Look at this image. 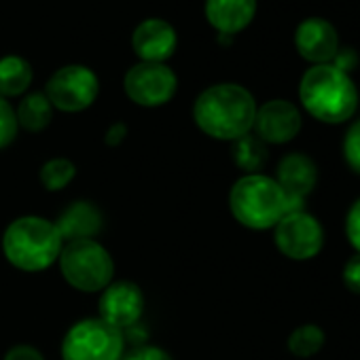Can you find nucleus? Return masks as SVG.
<instances>
[{
    "label": "nucleus",
    "instance_id": "f257e3e1",
    "mask_svg": "<svg viewBox=\"0 0 360 360\" xmlns=\"http://www.w3.org/2000/svg\"><path fill=\"white\" fill-rule=\"evenodd\" d=\"M257 102L252 94L236 83L212 85L202 91L193 106L198 127L217 140H238L255 125Z\"/></svg>",
    "mask_w": 360,
    "mask_h": 360
},
{
    "label": "nucleus",
    "instance_id": "f03ea898",
    "mask_svg": "<svg viewBox=\"0 0 360 360\" xmlns=\"http://www.w3.org/2000/svg\"><path fill=\"white\" fill-rule=\"evenodd\" d=\"M303 108L322 123H343L358 106V91L347 72L333 64L311 66L299 85Z\"/></svg>",
    "mask_w": 360,
    "mask_h": 360
},
{
    "label": "nucleus",
    "instance_id": "7ed1b4c3",
    "mask_svg": "<svg viewBox=\"0 0 360 360\" xmlns=\"http://www.w3.org/2000/svg\"><path fill=\"white\" fill-rule=\"evenodd\" d=\"M64 248L56 223L43 217H20L3 233V252L7 261L28 274L49 269Z\"/></svg>",
    "mask_w": 360,
    "mask_h": 360
},
{
    "label": "nucleus",
    "instance_id": "20e7f679",
    "mask_svg": "<svg viewBox=\"0 0 360 360\" xmlns=\"http://www.w3.org/2000/svg\"><path fill=\"white\" fill-rule=\"evenodd\" d=\"M229 208L240 225L265 231L274 229L286 214V195L276 178L265 174H246L231 187Z\"/></svg>",
    "mask_w": 360,
    "mask_h": 360
},
{
    "label": "nucleus",
    "instance_id": "39448f33",
    "mask_svg": "<svg viewBox=\"0 0 360 360\" xmlns=\"http://www.w3.org/2000/svg\"><path fill=\"white\" fill-rule=\"evenodd\" d=\"M58 263L64 280L81 292H100L115 276L110 252L96 240L66 242Z\"/></svg>",
    "mask_w": 360,
    "mask_h": 360
},
{
    "label": "nucleus",
    "instance_id": "423d86ee",
    "mask_svg": "<svg viewBox=\"0 0 360 360\" xmlns=\"http://www.w3.org/2000/svg\"><path fill=\"white\" fill-rule=\"evenodd\" d=\"M123 335L102 318H85L68 328L62 360H121Z\"/></svg>",
    "mask_w": 360,
    "mask_h": 360
},
{
    "label": "nucleus",
    "instance_id": "0eeeda50",
    "mask_svg": "<svg viewBox=\"0 0 360 360\" xmlns=\"http://www.w3.org/2000/svg\"><path fill=\"white\" fill-rule=\"evenodd\" d=\"M100 91V83L94 70L87 66L70 64L53 72L47 81L45 96L53 108L64 112H79L89 108Z\"/></svg>",
    "mask_w": 360,
    "mask_h": 360
},
{
    "label": "nucleus",
    "instance_id": "6e6552de",
    "mask_svg": "<svg viewBox=\"0 0 360 360\" xmlns=\"http://www.w3.org/2000/svg\"><path fill=\"white\" fill-rule=\"evenodd\" d=\"M274 242L284 257L292 261H309L322 250L324 231L318 219L305 210L286 212L274 227Z\"/></svg>",
    "mask_w": 360,
    "mask_h": 360
},
{
    "label": "nucleus",
    "instance_id": "1a4fd4ad",
    "mask_svg": "<svg viewBox=\"0 0 360 360\" xmlns=\"http://www.w3.org/2000/svg\"><path fill=\"white\" fill-rule=\"evenodd\" d=\"M125 94L138 106H161L176 94L178 79L174 70L159 62H138L125 75Z\"/></svg>",
    "mask_w": 360,
    "mask_h": 360
},
{
    "label": "nucleus",
    "instance_id": "9d476101",
    "mask_svg": "<svg viewBox=\"0 0 360 360\" xmlns=\"http://www.w3.org/2000/svg\"><path fill=\"white\" fill-rule=\"evenodd\" d=\"M318 180V167L311 157L303 153H288L278 163L276 183L286 195V212L303 210L307 195L314 191Z\"/></svg>",
    "mask_w": 360,
    "mask_h": 360
},
{
    "label": "nucleus",
    "instance_id": "9b49d317",
    "mask_svg": "<svg viewBox=\"0 0 360 360\" xmlns=\"http://www.w3.org/2000/svg\"><path fill=\"white\" fill-rule=\"evenodd\" d=\"M144 314V295L138 284L129 280L110 282L100 295V316L115 328H129L138 324Z\"/></svg>",
    "mask_w": 360,
    "mask_h": 360
},
{
    "label": "nucleus",
    "instance_id": "f8f14e48",
    "mask_svg": "<svg viewBox=\"0 0 360 360\" xmlns=\"http://www.w3.org/2000/svg\"><path fill=\"white\" fill-rule=\"evenodd\" d=\"M255 136L265 144H286L301 131V112L288 100H271L257 108Z\"/></svg>",
    "mask_w": 360,
    "mask_h": 360
},
{
    "label": "nucleus",
    "instance_id": "ddd939ff",
    "mask_svg": "<svg viewBox=\"0 0 360 360\" xmlns=\"http://www.w3.org/2000/svg\"><path fill=\"white\" fill-rule=\"evenodd\" d=\"M295 47L299 56L314 66L328 64L339 51V37L333 24L320 18H309L299 24L295 32Z\"/></svg>",
    "mask_w": 360,
    "mask_h": 360
},
{
    "label": "nucleus",
    "instance_id": "4468645a",
    "mask_svg": "<svg viewBox=\"0 0 360 360\" xmlns=\"http://www.w3.org/2000/svg\"><path fill=\"white\" fill-rule=\"evenodd\" d=\"M176 30L163 20H146L131 34L134 53L142 62H159L163 64L176 51Z\"/></svg>",
    "mask_w": 360,
    "mask_h": 360
},
{
    "label": "nucleus",
    "instance_id": "2eb2a0df",
    "mask_svg": "<svg viewBox=\"0 0 360 360\" xmlns=\"http://www.w3.org/2000/svg\"><path fill=\"white\" fill-rule=\"evenodd\" d=\"M257 13V0H206V20L219 34L242 32Z\"/></svg>",
    "mask_w": 360,
    "mask_h": 360
},
{
    "label": "nucleus",
    "instance_id": "dca6fc26",
    "mask_svg": "<svg viewBox=\"0 0 360 360\" xmlns=\"http://www.w3.org/2000/svg\"><path fill=\"white\" fill-rule=\"evenodd\" d=\"M102 223V212L91 202H75L60 214L56 227L66 244L77 240H94L100 233Z\"/></svg>",
    "mask_w": 360,
    "mask_h": 360
},
{
    "label": "nucleus",
    "instance_id": "f3484780",
    "mask_svg": "<svg viewBox=\"0 0 360 360\" xmlns=\"http://www.w3.org/2000/svg\"><path fill=\"white\" fill-rule=\"evenodd\" d=\"M32 83V66L20 56H7L0 60V96H22Z\"/></svg>",
    "mask_w": 360,
    "mask_h": 360
},
{
    "label": "nucleus",
    "instance_id": "a211bd4d",
    "mask_svg": "<svg viewBox=\"0 0 360 360\" xmlns=\"http://www.w3.org/2000/svg\"><path fill=\"white\" fill-rule=\"evenodd\" d=\"M15 117L18 125H22L26 131H43L53 119V106L45 94H28L20 102Z\"/></svg>",
    "mask_w": 360,
    "mask_h": 360
},
{
    "label": "nucleus",
    "instance_id": "6ab92c4d",
    "mask_svg": "<svg viewBox=\"0 0 360 360\" xmlns=\"http://www.w3.org/2000/svg\"><path fill=\"white\" fill-rule=\"evenodd\" d=\"M231 157L240 169H244L248 174H259V169L267 161V144L259 136L246 134V136L233 140Z\"/></svg>",
    "mask_w": 360,
    "mask_h": 360
},
{
    "label": "nucleus",
    "instance_id": "aec40b11",
    "mask_svg": "<svg viewBox=\"0 0 360 360\" xmlns=\"http://www.w3.org/2000/svg\"><path fill=\"white\" fill-rule=\"evenodd\" d=\"M326 341L324 330L318 324H301L288 337V349L297 358H311L322 349Z\"/></svg>",
    "mask_w": 360,
    "mask_h": 360
},
{
    "label": "nucleus",
    "instance_id": "412c9836",
    "mask_svg": "<svg viewBox=\"0 0 360 360\" xmlns=\"http://www.w3.org/2000/svg\"><path fill=\"white\" fill-rule=\"evenodd\" d=\"M77 174V167L70 159L66 157H53L43 163L41 167V183L47 191H62L72 183V178Z\"/></svg>",
    "mask_w": 360,
    "mask_h": 360
},
{
    "label": "nucleus",
    "instance_id": "4be33fe9",
    "mask_svg": "<svg viewBox=\"0 0 360 360\" xmlns=\"http://www.w3.org/2000/svg\"><path fill=\"white\" fill-rule=\"evenodd\" d=\"M18 117L7 98L0 96V148L9 146L18 136Z\"/></svg>",
    "mask_w": 360,
    "mask_h": 360
},
{
    "label": "nucleus",
    "instance_id": "5701e85b",
    "mask_svg": "<svg viewBox=\"0 0 360 360\" xmlns=\"http://www.w3.org/2000/svg\"><path fill=\"white\" fill-rule=\"evenodd\" d=\"M343 159L345 163L360 174V121L352 123L343 138Z\"/></svg>",
    "mask_w": 360,
    "mask_h": 360
},
{
    "label": "nucleus",
    "instance_id": "b1692460",
    "mask_svg": "<svg viewBox=\"0 0 360 360\" xmlns=\"http://www.w3.org/2000/svg\"><path fill=\"white\" fill-rule=\"evenodd\" d=\"M345 236L349 244L356 248V255H360V200L354 202L345 217Z\"/></svg>",
    "mask_w": 360,
    "mask_h": 360
},
{
    "label": "nucleus",
    "instance_id": "393cba45",
    "mask_svg": "<svg viewBox=\"0 0 360 360\" xmlns=\"http://www.w3.org/2000/svg\"><path fill=\"white\" fill-rule=\"evenodd\" d=\"M343 284L349 292L360 295V255H354L343 265Z\"/></svg>",
    "mask_w": 360,
    "mask_h": 360
},
{
    "label": "nucleus",
    "instance_id": "a878e982",
    "mask_svg": "<svg viewBox=\"0 0 360 360\" xmlns=\"http://www.w3.org/2000/svg\"><path fill=\"white\" fill-rule=\"evenodd\" d=\"M121 360H174L165 349L161 347H155V345H142V347H136L131 349L125 358Z\"/></svg>",
    "mask_w": 360,
    "mask_h": 360
},
{
    "label": "nucleus",
    "instance_id": "bb28decb",
    "mask_svg": "<svg viewBox=\"0 0 360 360\" xmlns=\"http://www.w3.org/2000/svg\"><path fill=\"white\" fill-rule=\"evenodd\" d=\"M3 360H45V356L32 347V345H26V343H20V345H13Z\"/></svg>",
    "mask_w": 360,
    "mask_h": 360
},
{
    "label": "nucleus",
    "instance_id": "cd10ccee",
    "mask_svg": "<svg viewBox=\"0 0 360 360\" xmlns=\"http://www.w3.org/2000/svg\"><path fill=\"white\" fill-rule=\"evenodd\" d=\"M335 62H333V66L335 68H339V70H343V72H347V70H352L354 66H356V53L354 51H349V49H345V51H337V56L333 58Z\"/></svg>",
    "mask_w": 360,
    "mask_h": 360
},
{
    "label": "nucleus",
    "instance_id": "c85d7f7f",
    "mask_svg": "<svg viewBox=\"0 0 360 360\" xmlns=\"http://www.w3.org/2000/svg\"><path fill=\"white\" fill-rule=\"evenodd\" d=\"M125 136H127V127H125V123H115V125H110L108 127V131H106V144L108 146H117V144H121L123 140H125Z\"/></svg>",
    "mask_w": 360,
    "mask_h": 360
}]
</instances>
